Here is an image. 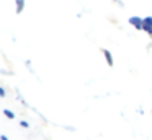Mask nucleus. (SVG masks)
I'll return each mask as SVG.
<instances>
[{
    "label": "nucleus",
    "instance_id": "39448f33",
    "mask_svg": "<svg viewBox=\"0 0 152 140\" xmlns=\"http://www.w3.org/2000/svg\"><path fill=\"white\" fill-rule=\"evenodd\" d=\"M105 57H106V62H108V65H113V59H111V54H110L108 51H105Z\"/></svg>",
    "mask_w": 152,
    "mask_h": 140
},
{
    "label": "nucleus",
    "instance_id": "423d86ee",
    "mask_svg": "<svg viewBox=\"0 0 152 140\" xmlns=\"http://www.w3.org/2000/svg\"><path fill=\"white\" fill-rule=\"evenodd\" d=\"M5 90H4V86H0V98H5Z\"/></svg>",
    "mask_w": 152,
    "mask_h": 140
},
{
    "label": "nucleus",
    "instance_id": "f03ea898",
    "mask_svg": "<svg viewBox=\"0 0 152 140\" xmlns=\"http://www.w3.org/2000/svg\"><path fill=\"white\" fill-rule=\"evenodd\" d=\"M129 23H131V25H134L136 28H139V29L142 28V20H141V18H137V16H132V18L129 20Z\"/></svg>",
    "mask_w": 152,
    "mask_h": 140
},
{
    "label": "nucleus",
    "instance_id": "0eeeda50",
    "mask_svg": "<svg viewBox=\"0 0 152 140\" xmlns=\"http://www.w3.org/2000/svg\"><path fill=\"white\" fill-rule=\"evenodd\" d=\"M20 125H21V127H25V129H26V127H30V124H28L26 120H21V122H20Z\"/></svg>",
    "mask_w": 152,
    "mask_h": 140
},
{
    "label": "nucleus",
    "instance_id": "20e7f679",
    "mask_svg": "<svg viewBox=\"0 0 152 140\" xmlns=\"http://www.w3.org/2000/svg\"><path fill=\"white\" fill-rule=\"evenodd\" d=\"M4 116L7 117V119H15V114L12 112L10 109H4Z\"/></svg>",
    "mask_w": 152,
    "mask_h": 140
},
{
    "label": "nucleus",
    "instance_id": "f257e3e1",
    "mask_svg": "<svg viewBox=\"0 0 152 140\" xmlns=\"http://www.w3.org/2000/svg\"><path fill=\"white\" fill-rule=\"evenodd\" d=\"M142 28L152 36V16H147L145 20H142Z\"/></svg>",
    "mask_w": 152,
    "mask_h": 140
},
{
    "label": "nucleus",
    "instance_id": "6e6552de",
    "mask_svg": "<svg viewBox=\"0 0 152 140\" xmlns=\"http://www.w3.org/2000/svg\"><path fill=\"white\" fill-rule=\"evenodd\" d=\"M0 140H8L7 135H0Z\"/></svg>",
    "mask_w": 152,
    "mask_h": 140
},
{
    "label": "nucleus",
    "instance_id": "7ed1b4c3",
    "mask_svg": "<svg viewBox=\"0 0 152 140\" xmlns=\"http://www.w3.org/2000/svg\"><path fill=\"white\" fill-rule=\"evenodd\" d=\"M25 8V0H17V13L20 15Z\"/></svg>",
    "mask_w": 152,
    "mask_h": 140
}]
</instances>
